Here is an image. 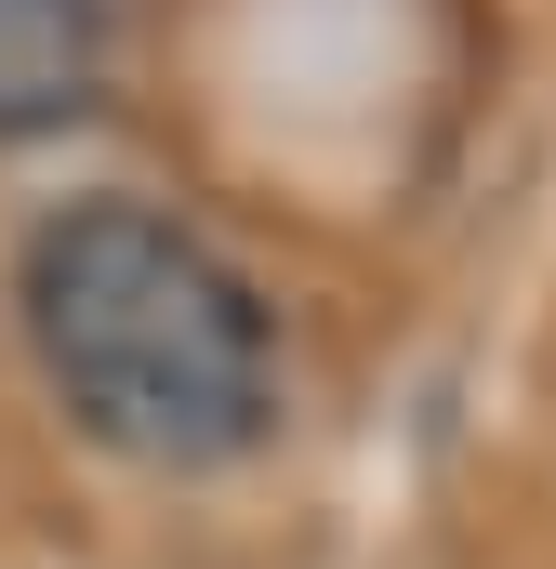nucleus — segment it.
I'll return each instance as SVG.
<instances>
[{
    "mask_svg": "<svg viewBox=\"0 0 556 569\" xmlns=\"http://www.w3.org/2000/svg\"><path fill=\"white\" fill-rule=\"evenodd\" d=\"M27 345L80 437H107L120 463L199 477L239 463L278 411L266 305L146 199H80L27 239Z\"/></svg>",
    "mask_w": 556,
    "mask_h": 569,
    "instance_id": "nucleus-1",
    "label": "nucleus"
},
{
    "mask_svg": "<svg viewBox=\"0 0 556 569\" xmlns=\"http://www.w3.org/2000/svg\"><path fill=\"white\" fill-rule=\"evenodd\" d=\"M107 93V0H0V133H67Z\"/></svg>",
    "mask_w": 556,
    "mask_h": 569,
    "instance_id": "nucleus-2",
    "label": "nucleus"
}]
</instances>
